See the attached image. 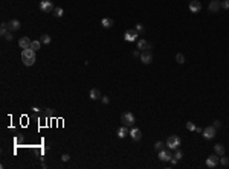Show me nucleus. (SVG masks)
<instances>
[{
	"mask_svg": "<svg viewBox=\"0 0 229 169\" xmlns=\"http://www.w3.org/2000/svg\"><path fill=\"white\" fill-rule=\"evenodd\" d=\"M166 146H168V149H179L180 137L179 136H170L168 140H166Z\"/></svg>",
	"mask_w": 229,
	"mask_h": 169,
	"instance_id": "obj_1",
	"label": "nucleus"
},
{
	"mask_svg": "<svg viewBox=\"0 0 229 169\" xmlns=\"http://www.w3.org/2000/svg\"><path fill=\"white\" fill-rule=\"evenodd\" d=\"M121 122L124 123L125 127H133V123H135V116H133L130 111H127V113H124V114L121 116Z\"/></svg>",
	"mask_w": 229,
	"mask_h": 169,
	"instance_id": "obj_2",
	"label": "nucleus"
},
{
	"mask_svg": "<svg viewBox=\"0 0 229 169\" xmlns=\"http://www.w3.org/2000/svg\"><path fill=\"white\" fill-rule=\"evenodd\" d=\"M40 9H41V12H52L55 8H54V3H52L50 0H41L40 2Z\"/></svg>",
	"mask_w": 229,
	"mask_h": 169,
	"instance_id": "obj_3",
	"label": "nucleus"
},
{
	"mask_svg": "<svg viewBox=\"0 0 229 169\" xmlns=\"http://www.w3.org/2000/svg\"><path fill=\"white\" fill-rule=\"evenodd\" d=\"M215 134H217V128H215L214 125H212V127H206V128L203 130V137H205L206 140L214 139Z\"/></svg>",
	"mask_w": 229,
	"mask_h": 169,
	"instance_id": "obj_4",
	"label": "nucleus"
},
{
	"mask_svg": "<svg viewBox=\"0 0 229 169\" xmlns=\"http://www.w3.org/2000/svg\"><path fill=\"white\" fill-rule=\"evenodd\" d=\"M139 35H140V34H139L136 29H130V31H127V32L124 34V40H125V41H136Z\"/></svg>",
	"mask_w": 229,
	"mask_h": 169,
	"instance_id": "obj_5",
	"label": "nucleus"
},
{
	"mask_svg": "<svg viewBox=\"0 0 229 169\" xmlns=\"http://www.w3.org/2000/svg\"><path fill=\"white\" fill-rule=\"evenodd\" d=\"M208 9H209V12H218L222 9V2L220 0H211L208 5Z\"/></svg>",
	"mask_w": 229,
	"mask_h": 169,
	"instance_id": "obj_6",
	"label": "nucleus"
},
{
	"mask_svg": "<svg viewBox=\"0 0 229 169\" xmlns=\"http://www.w3.org/2000/svg\"><path fill=\"white\" fill-rule=\"evenodd\" d=\"M140 61H142L144 64H150L153 61V53L151 50H144L142 53H140Z\"/></svg>",
	"mask_w": 229,
	"mask_h": 169,
	"instance_id": "obj_7",
	"label": "nucleus"
},
{
	"mask_svg": "<svg viewBox=\"0 0 229 169\" xmlns=\"http://www.w3.org/2000/svg\"><path fill=\"white\" fill-rule=\"evenodd\" d=\"M189 11H191L192 14L200 12V11H202V3L199 2V0H191V2H189Z\"/></svg>",
	"mask_w": 229,
	"mask_h": 169,
	"instance_id": "obj_8",
	"label": "nucleus"
},
{
	"mask_svg": "<svg viewBox=\"0 0 229 169\" xmlns=\"http://www.w3.org/2000/svg\"><path fill=\"white\" fill-rule=\"evenodd\" d=\"M218 162H220L218 155H217V154H212V155H209V157L206 158V166H208V168H215V166L218 165Z\"/></svg>",
	"mask_w": 229,
	"mask_h": 169,
	"instance_id": "obj_9",
	"label": "nucleus"
},
{
	"mask_svg": "<svg viewBox=\"0 0 229 169\" xmlns=\"http://www.w3.org/2000/svg\"><path fill=\"white\" fill-rule=\"evenodd\" d=\"M128 136L133 139L135 142H139L140 139H142V132H140V130L139 128H131L130 130V132H128Z\"/></svg>",
	"mask_w": 229,
	"mask_h": 169,
	"instance_id": "obj_10",
	"label": "nucleus"
},
{
	"mask_svg": "<svg viewBox=\"0 0 229 169\" xmlns=\"http://www.w3.org/2000/svg\"><path fill=\"white\" fill-rule=\"evenodd\" d=\"M157 157H159L162 162H170V160L173 158V155L170 154V151H166V149H161L159 154H157Z\"/></svg>",
	"mask_w": 229,
	"mask_h": 169,
	"instance_id": "obj_11",
	"label": "nucleus"
},
{
	"mask_svg": "<svg viewBox=\"0 0 229 169\" xmlns=\"http://www.w3.org/2000/svg\"><path fill=\"white\" fill-rule=\"evenodd\" d=\"M31 40L28 38V37H22L20 40H19V46L22 47V49H29L31 47Z\"/></svg>",
	"mask_w": 229,
	"mask_h": 169,
	"instance_id": "obj_12",
	"label": "nucleus"
},
{
	"mask_svg": "<svg viewBox=\"0 0 229 169\" xmlns=\"http://www.w3.org/2000/svg\"><path fill=\"white\" fill-rule=\"evenodd\" d=\"M128 132H130L128 127L122 125V127H119V128H118V137H119V139H124V137H127V136H128Z\"/></svg>",
	"mask_w": 229,
	"mask_h": 169,
	"instance_id": "obj_13",
	"label": "nucleus"
},
{
	"mask_svg": "<svg viewBox=\"0 0 229 169\" xmlns=\"http://www.w3.org/2000/svg\"><path fill=\"white\" fill-rule=\"evenodd\" d=\"M22 58L24 59V58H35V50L34 49H23L22 50Z\"/></svg>",
	"mask_w": 229,
	"mask_h": 169,
	"instance_id": "obj_14",
	"label": "nucleus"
},
{
	"mask_svg": "<svg viewBox=\"0 0 229 169\" xmlns=\"http://www.w3.org/2000/svg\"><path fill=\"white\" fill-rule=\"evenodd\" d=\"M89 97L92 101H98V99H101L102 96H101V92L98 90V88H92L90 93H89Z\"/></svg>",
	"mask_w": 229,
	"mask_h": 169,
	"instance_id": "obj_15",
	"label": "nucleus"
},
{
	"mask_svg": "<svg viewBox=\"0 0 229 169\" xmlns=\"http://www.w3.org/2000/svg\"><path fill=\"white\" fill-rule=\"evenodd\" d=\"M8 26H9V31H19L20 29V21L17 20V19H14V20H11L9 23H8Z\"/></svg>",
	"mask_w": 229,
	"mask_h": 169,
	"instance_id": "obj_16",
	"label": "nucleus"
},
{
	"mask_svg": "<svg viewBox=\"0 0 229 169\" xmlns=\"http://www.w3.org/2000/svg\"><path fill=\"white\" fill-rule=\"evenodd\" d=\"M214 151H215V154H217V155H225V153H226V149H225V146H223L222 143L214 145Z\"/></svg>",
	"mask_w": 229,
	"mask_h": 169,
	"instance_id": "obj_17",
	"label": "nucleus"
},
{
	"mask_svg": "<svg viewBox=\"0 0 229 169\" xmlns=\"http://www.w3.org/2000/svg\"><path fill=\"white\" fill-rule=\"evenodd\" d=\"M101 24H102V28L109 29V28H112V26H113V20L112 19H102L101 20Z\"/></svg>",
	"mask_w": 229,
	"mask_h": 169,
	"instance_id": "obj_18",
	"label": "nucleus"
},
{
	"mask_svg": "<svg viewBox=\"0 0 229 169\" xmlns=\"http://www.w3.org/2000/svg\"><path fill=\"white\" fill-rule=\"evenodd\" d=\"M147 46H148V43H147L144 38H142V40H138V49H139V50H142V52L147 50Z\"/></svg>",
	"mask_w": 229,
	"mask_h": 169,
	"instance_id": "obj_19",
	"label": "nucleus"
},
{
	"mask_svg": "<svg viewBox=\"0 0 229 169\" xmlns=\"http://www.w3.org/2000/svg\"><path fill=\"white\" fill-rule=\"evenodd\" d=\"M40 46H41V41H40V40H34V41L31 43V49H34L35 52L40 49Z\"/></svg>",
	"mask_w": 229,
	"mask_h": 169,
	"instance_id": "obj_20",
	"label": "nucleus"
},
{
	"mask_svg": "<svg viewBox=\"0 0 229 169\" xmlns=\"http://www.w3.org/2000/svg\"><path fill=\"white\" fill-rule=\"evenodd\" d=\"M40 41H41V44H49L50 43V37L48 34H43L41 37H40Z\"/></svg>",
	"mask_w": 229,
	"mask_h": 169,
	"instance_id": "obj_21",
	"label": "nucleus"
},
{
	"mask_svg": "<svg viewBox=\"0 0 229 169\" xmlns=\"http://www.w3.org/2000/svg\"><path fill=\"white\" fill-rule=\"evenodd\" d=\"M8 28H9V26H8V23H2V24H0V34H2L3 37L8 34Z\"/></svg>",
	"mask_w": 229,
	"mask_h": 169,
	"instance_id": "obj_22",
	"label": "nucleus"
},
{
	"mask_svg": "<svg viewBox=\"0 0 229 169\" xmlns=\"http://www.w3.org/2000/svg\"><path fill=\"white\" fill-rule=\"evenodd\" d=\"M34 63H35V58H24V59H23V64L28 66V67H29V66H34Z\"/></svg>",
	"mask_w": 229,
	"mask_h": 169,
	"instance_id": "obj_23",
	"label": "nucleus"
},
{
	"mask_svg": "<svg viewBox=\"0 0 229 169\" xmlns=\"http://www.w3.org/2000/svg\"><path fill=\"white\" fill-rule=\"evenodd\" d=\"M63 14H64L63 8H55V9H54V15L58 17V19H60V17H63Z\"/></svg>",
	"mask_w": 229,
	"mask_h": 169,
	"instance_id": "obj_24",
	"label": "nucleus"
},
{
	"mask_svg": "<svg viewBox=\"0 0 229 169\" xmlns=\"http://www.w3.org/2000/svg\"><path fill=\"white\" fill-rule=\"evenodd\" d=\"M176 61H177L179 64H183L185 63V57L182 55V53H177V55H176Z\"/></svg>",
	"mask_w": 229,
	"mask_h": 169,
	"instance_id": "obj_25",
	"label": "nucleus"
},
{
	"mask_svg": "<svg viewBox=\"0 0 229 169\" xmlns=\"http://www.w3.org/2000/svg\"><path fill=\"white\" fill-rule=\"evenodd\" d=\"M135 29H136V31H138V32H139L140 35H142V34H144V31H145L144 24H140V23H138V24H136V28H135Z\"/></svg>",
	"mask_w": 229,
	"mask_h": 169,
	"instance_id": "obj_26",
	"label": "nucleus"
},
{
	"mask_svg": "<svg viewBox=\"0 0 229 169\" xmlns=\"http://www.w3.org/2000/svg\"><path fill=\"white\" fill-rule=\"evenodd\" d=\"M187 130L188 131H196V125L192 122H187Z\"/></svg>",
	"mask_w": 229,
	"mask_h": 169,
	"instance_id": "obj_27",
	"label": "nucleus"
},
{
	"mask_svg": "<svg viewBox=\"0 0 229 169\" xmlns=\"http://www.w3.org/2000/svg\"><path fill=\"white\" fill-rule=\"evenodd\" d=\"M220 163H222L223 166H228V165H229V158L225 157V155H222V158H220Z\"/></svg>",
	"mask_w": 229,
	"mask_h": 169,
	"instance_id": "obj_28",
	"label": "nucleus"
},
{
	"mask_svg": "<svg viewBox=\"0 0 229 169\" xmlns=\"http://www.w3.org/2000/svg\"><path fill=\"white\" fill-rule=\"evenodd\" d=\"M154 148H156V151H157V153H159L161 149H163V142H156Z\"/></svg>",
	"mask_w": 229,
	"mask_h": 169,
	"instance_id": "obj_29",
	"label": "nucleus"
},
{
	"mask_svg": "<svg viewBox=\"0 0 229 169\" xmlns=\"http://www.w3.org/2000/svg\"><path fill=\"white\" fill-rule=\"evenodd\" d=\"M183 157V154H182V151H179V149H176V154H174V158L176 160H177V162H179V160Z\"/></svg>",
	"mask_w": 229,
	"mask_h": 169,
	"instance_id": "obj_30",
	"label": "nucleus"
},
{
	"mask_svg": "<svg viewBox=\"0 0 229 169\" xmlns=\"http://www.w3.org/2000/svg\"><path fill=\"white\" fill-rule=\"evenodd\" d=\"M12 38H14V35H12V31H8V34L5 35V40H8V41H12Z\"/></svg>",
	"mask_w": 229,
	"mask_h": 169,
	"instance_id": "obj_31",
	"label": "nucleus"
},
{
	"mask_svg": "<svg viewBox=\"0 0 229 169\" xmlns=\"http://www.w3.org/2000/svg\"><path fill=\"white\" fill-rule=\"evenodd\" d=\"M222 9H229V0H223L222 2Z\"/></svg>",
	"mask_w": 229,
	"mask_h": 169,
	"instance_id": "obj_32",
	"label": "nucleus"
},
{
	"mask_svg": "<svg viewBox=\"0 0 229 169\" xmlns=\"http://www.w3.org/2000/svg\"><path fill=\"white\" fill-rule=\"evenodd\" d=\"M61 160H63V162H69V160H70V155H69V154H63V155H61Z\"/></svg>",
	"mask_w": 229,
	"mask_h": 169,
	"instance_id": "obj_33",
	"label": "nucleus"
},
{
	"mask_svg": "<svg viewBox=\"0 0 229 169\" xmlns=\"http://www.w3.org/2000/svg\"><path fill=\"white\" fill-rule=\"evenodd\" d=\"M101 101H102V104H109V102H110V99H109L107 96H102V97H101Z\"/></svg>",
	"mask_w": 229,
	"mask_h": 169,
	"instance_id": "obj_34",
	"label": "nucleus"
},
{
	"mask_svg": "<svg viewBox=\"0 0 229 169\" xmlns=\"http://www.w3.org/2000/svg\"><path fill=\"white\" fill-rule=\"evenodd\" d=\"M212 125H214L215 128H220V127H222V122H220V120H214Z\"/></svg>",
	"mask_w": 229,
	"mask_h": 169,
	"instance_id": "obj_35",
	"label": "nucleus"
},
{
	"mask_svg": "<svg viewBox=\"0 0 229 169\" xmlns=\"http://www.w3.org/2000/svg\"><path fill=\"white\" fill-rule=\"evenodd\" d=\"M139 52H140V50H139V49H136V50H135V52H133V57H135V58H138V57H139V55H140V53H139Z\"/></svg>",
	"mask_w": 229,
	"mask_h": 169,
	"instance_id": "obj_36",
	"label": "nucleus"
},
{
	"mask_svg": "<svg viewBox=\"0 0 229 169\" xmlns=\"http://www.w3.org/2000/svg\"><path fill=\"white\" fill-rule=\"evenodd\" d=\"M196 131H197V132H203V130H202V128H199V127H196Z\"/></svg>",
	"mask_w": 229,
	"mask_h": 169,
	"instance_id": "obj_37",
	"label": "nucleus"
}]
</instances>
